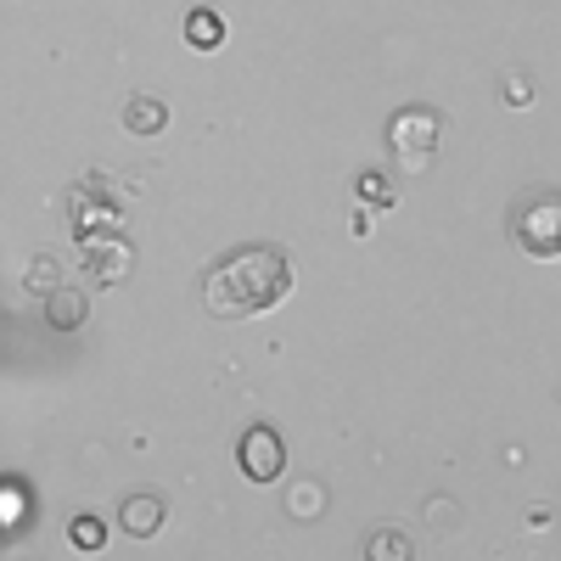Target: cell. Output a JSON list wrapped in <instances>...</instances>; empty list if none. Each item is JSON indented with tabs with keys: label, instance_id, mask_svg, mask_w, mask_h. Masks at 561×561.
<instances>
[{
	"label": "cell",
	"instance_id": "3",
	"mask_svg": "<svg viewBox=\"0 0 561 561\" xmlns=\"http://www.w3.org/2000/svg\"><path fill=\"white\" fill-rule=\"evenodd\" d=\"M237 466H242L248 483H275L280 472H287V438L259 421V427H248L242 444H237Z\"/></svg>",
	"mask_w": 561,
	"mask_h": 561
},
{
	"label": "cell",
	"instance_id": "8",
	"mask_svg": "<svg viewBox=\"0 0 561 561\" xmlns=\"http://www.w3.org/2000/svg\"><path fill=\"white\" fill-rule=\"evenodd\" d=\"M163 124H169V107H163L158 96H129V102H124V129H129V135L147 140V135H158Z\"/></svg>",
	"mask_w": 561,
	"mask_h": 561
},
{
	"label": "cell",
	"instance_id": "11",
	"mask_svg": "<svg viewBox=\"0 0 561 561\" xmlns=\"http://www.w3.org/2000/svg\"><path fill=\"white\" fill-rule=\"evenodd\" d=\"M359 197H365L370 208H393V185H388L382 174H359Z\"/></svg>",
	"mask_w": 561,
	"mask_h": 561
},
{
	"label": "cell",
	"instance_id": "1",
	"mask_svg": "<svg viewBox=\"0 0 561 561\" xmlns=\"http://www.w3.org/2000/svg\"><path fill=\"white\" fill-rule=\"evenodd\" d=\"M293 293V259L280 253L275 242H248L230 248L203 270V309L219 320H248L275 309L280 298Z\"/></svg>",
	"mask_w": 561,
	"mask_h": 561
},
{
	"label": "cell",
	"instance_id": "2",
	"mask_svg": "<svg viewBox=\"0 0 561 561\" xmlns=\"http://www.w3.org/2000/svg\"><path fill=\"white\" fill-rule=\"evenodd\" d=\"M517 248H528L534 259H556L561 253V203L556 197H534L517 219H511Z\"/></svg>",
	"mask_w": 561,
	"mask_h": 561
},
{
	"label": "cell",
	"instance_id": "5",
	"mask_svg": "<svg viewBox=\"0 0 561 561\" xmlns=\"http://www.w3.org/2000/svg\"><path fill=\"white\" fill-rule=\"evenodd\" d=\"M163 517H169V505H163L158 494H129V500L118 505V528H124L129 539H152V534L163 528Z\"/></svg>",
	"mask_w": 561,
	"mask_h": 561
},
{
	"label": "cell",
	"instance_id": "6",
	"mask_svg": "<svg viewBox=\"0 0 561 561\" xmlns=\"http://www.w3.org/2000/svg\"><path fill=\"white\" fill-rule=\"evenodd\" d=\"M185 45H192V51H219L225 45V18L214 7H192L185 12Z\"/></svg>",
	"mask_w": 561,
	"mask_h": 561
},
{
	"label": "cell",
	"instance_id": "4",
	"mask_svg": "<svg viewBox=\"0 0 561 561\" xmlns=\"http://www.w3.org/2000/svg\"><path fill=\"white\" fill-rule=\"evenodd\" d=\"M388 147L404 158V163H427L433 147H438V113L433 107H399L388 118Z\"/></svg>",
	"mask_w": 561,
	"mask_h": 561
},
{
	"label": "cell",
	"instance_id": "10",
	"mask_svg": "<svg viewBox=\"0 0 561 561\" xmlns=\"http://www.w3.org/2000/svg\"><path fill=\"white\" fill-rule=\"evenodd\" d=\"M68 539H73L79 550H102V539H107V523H102V517H73Z\"/></svg>",
	"mask_w": 561,
	"mask_h": 561
},
{
	"label": "cell",
	"instance_id": "7",
	"mask_svg": "<svg viewBox=\"0 0 561 561\" xmlns=\"http://www.w3.org/2000/svg\"><path fill=\"white\" fill-rule=\"evenodd\" d=\"M84 314H90V298H84L79 287H57L51 298H45V320H51L57 332H73V325H84Z\"/></svg>",
	"mask_w": 561,
	"mask_h": 561
},
{
	"label": "cell",
	"instance_id": "9",
	"mask_svg": "<svg viewBox=\"0 0 561 561\" xmlns=\"http://www.w3.org/2000/svg\"><path fill=\"white\" fill-rule=\"evenodd\" d=\"M365 556H370V561H382V556L410 561V539H404V534H370V539H365Z\"/></svg>",
	"mask_w": 561,
	"mask_h": 561
}]
</instances>
